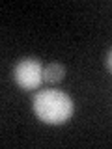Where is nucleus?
<instances>
[{
  "mask_svg": "<svg viewBox=\"0 0 112 149\" xmlns=\"http://www.w3.org/2000/svg\"><path fill=\"white\" fill-rule=\"evenodd\" d=\"M32 108L43 123L64 125L65 121L71 119L75 104L67 93L60 90H43L36 93L34 101H32Z\"/></svg>",
  "mask_w": 112,
  "mask_h": 149,
  "instance_id": "obj_1",
  "label": "nucleus"
},
{
  "mask_svg": "<svg viewBox=\"0 0 112 149\" xmlns=\"http://www.w3.org/2000/svg\"><path fill=\"white\" fill-rule=\"evenodd\" d=\"M13 80L24 91L39 88L43 82V63L37 58H22L13 67Z\"/></svg>",
  "mask_w": 112,
  "mask_h": 149,
  "instance_id": "obj_2",
  "label": "nucleus"
},
{
  "mask_svg": "<svg viewBox=\"0 0 112 149\" xmlns=\"http://www.w3.org/2000/svg\"><path fill=\"white\" fill-rule=\"evenodd\" d=\"M64 77H65V67L58 62H52V63L47 65V67H43V80L49 82V84L62 82Z\"/></svg>",
  "mask_w": 112,
  "mask_h": 149,
  "instance_id": "obj_3",
  "label": "nucleus"
},
{
  "mask_svg": "<svg viewBox=\"0 0 112 149\" xmlns=\"http://www.w3.org/2000/svg\"><path fill=\"white\" fill-rule=\"evenodd\" d=\"M105 67H106V71H112V50L108 49L106 50V56H105Z\"/></svg>",
  "mask_w": 112,
  "mask_h": 149,
  "instance_id": "obj_4",
  "label": "nucleus"
}]
</instances>
